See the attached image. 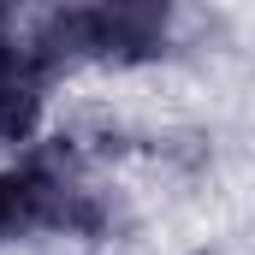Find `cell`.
I'll list each match as a JSON object with an SVG mask.
<instances>
[{"label": "cell", "instance_id": "4", "mask_svg": "<svg viewBox=\"0 0 255 255\" xmlns=\"http://www.w3.org/2000/svg\"><path fill=\"white\" fill-rule=\"evenodd\" d=\"M18 232H30V208H24V184H18L12 172H0V244H6V238H18Z\"/></svg>", "mask_w": 255, "mask_h": 255}, {"label": "cell", "instance_id": "3", "mask_svg": "<svg viewBox=\"0 0 255 255\" xmlns=\"http://www.w3.org/2000/svg\"><path fill=\"white\" fill-rule=\"evenodd\" d=\"M42 125V83L36 77H18L0 89V142H30Z\"/></svg>", "mask_w": 255, "mask_h": 255}, {"label": "cell", "instance_id": "1", "mask_svg": "<svg viewBox=\"0 0 255 255\" xmlns=\"http://www.w3.org/2000/svg\"><path fill=\"white\" fill-rule=\"evenodd\" d=\"M95 54H101V6H60V12H48V18L30 30V42H24V71H30L36 83H48V77H60L65 65L95 60Z\"/></svg>", "mask_w": 255, "mask_h": 255}, {"label": "cell", "instance_id": "2", "mask_svg": "<svg viewBox=\"0 0 255 255\" xmlns=\"http://www.w3.org/2000/svg\"><path fill=\"white\" fill-rule=\"evenodd\" d=\"M166 48V6L154 0H113L101 6V60H154Z\"/></svg>", "mask_w": 255, "mask_h": 255}]
</instances>
